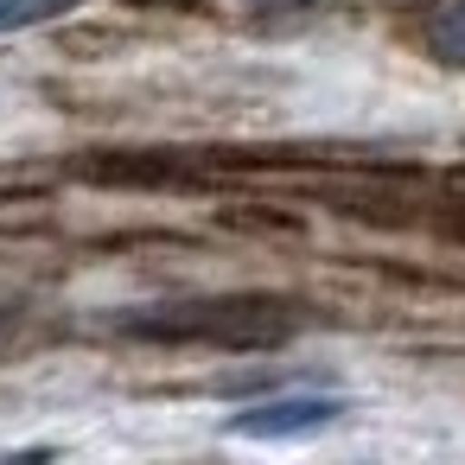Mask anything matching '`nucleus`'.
I'll list each match as a JSON object with an SVG mask.
<instances>
[{
    "mask_svg": "<svg viewBox=\"0 0 465 465\" xmlns=\"http://www.w3.org/2000/svg\"><path fill=\"white\" fill-rule=\"evenodd\" d=\"M300 306L274 293H217V300H173V306H141L122 319L134 338L160 344H223V351H268L300 331Z\"/></svg>",
    "mask_w": 465,
    "mask_h": 465,
    "instance_id": "nucleus-1",
    "label": "nucleus"
},
{
    "mask_svg": "<svg viewBox=\"0 0 465 465\" xmlns=\"http://www.w3.org/2000/svg\"><path fill=\"white\" fill-rule=\"evenodd\" d=\"M338 414H344L338 395H268V401L230 414V433H242V440H306V433L331 427Z\"/></svg>",
    "mask_w": 465,
    "mask_h": 465,
    "instance_id": "nucleus-2",
    "label": "nucleus"
},
{
    "mask_svg": "<svg viewBox=\"0 0 465 465\" xmlns=\"http://www.w3.org/2000/svg\"><path fill=\"white\" fill-rule=\"evenodd\" d=\"M427 52L452 71H465V0H446V7L427 14Z\"/></svg>",
    "mask_w": 465,
    "mask_h": 465,
    "instance_id": "nucleus-3",
    "label": "nucleus"
},
{
    "mask_svg": "<svg viewBox=\"0 0 465 465\" xmlns=\"http://www.w3.org/2000/svg\"><path fill=\"white\" fill-rule=\"evenodd\" d=\"M64 7H77V0H0V33H26V26H45V20H58Z\"/></svg>",
    "mask_w": 465,
    "mask_h": 465,
    "instance_id": "nucleus-4",
    "label": "nucleus"
},
{
    "mask_svg": "<svg viewBox=\"0 0 465 465\" xmlns=\"http://www.w3.org/2000/svg\"><path fill=\"white\" fill-rule=\"evenodd\" d=\"M14 331H20V319H14V312H0V351L14 344Z\"/></svg>",
    "mask_w": 465,
    "mask_h": 465,
    "instance_id": "nucleus-5",
    "label": "nucleus"
},
{
    "mask_svg": "<svg viewBox=\"0 0 465 465\" xmlns=\"http://www.w3.org/2000/svg\"><path fill=\"white\" fill-rule=\"evenodd\" d=\"M255 7H306V0H255Z\"/></svg>",
    "mask_w": 465,
    "mask_h": 465,
    "instance_id": "nucleus-6",
    "label": "nucleus"
},
{
    "mask_svg": "<svg viewBox=\"0 0 465 465\" xmlns=\"http://www.w3.org/2000/svg\"><path fill=\"white\" fill-rule=\"evenodd\" d=\"M147 7H160V0H147Z\"/></svg>",
    "mask_w": 465,
    "mask_h": 465,
    "instance_id": "nucleus-7",
    "label": "nucleus"
}]
</instances>
